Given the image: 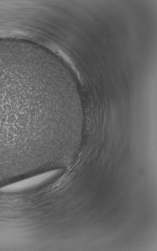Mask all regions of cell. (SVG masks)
<instances>
[{"label":"cell","instance_id":"cell-1","mask_svg":"<svg viewBox=\"0 0 157 251\" xmlns=\"http://www.w3.org/2000/svg\"><path fill=\"white\" fill-rule=\"evenodd\" d=\"M16 52L0 50V176L45 167L67 126L50 105L44 74Z\"/></svg>","mask_w":157,"mask_h":251}]
</instances>
